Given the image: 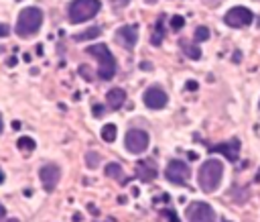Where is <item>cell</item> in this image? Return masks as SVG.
I'll return each instance as SVG.
<instances>
[{
  "label": "cell",
  "mask_w": 260,
  "mask_h": 222,
  "mask_svg": "<svg viewBox=\"0 0 260 222\" xmlns=\"http://www.w3.org/2000/svg\"><path fill=\"white\" fill-rule=\"evenodd\" d=\"M79 74L83 76V80H88V82L94 80V74H92V70H90L88 65H81V67H79Z\"/></svg>",
  "instance_id": "obj_24"
},
{
  "label": "cell",
  "mask_w": 260,
  "mask_h": 222,
  "mask_svg": "<svg viewBox=\"0 0 260 222\" xmlns=\"http://www.w3.org/2000/svg\"><path fill=\"white\" fill-rule=\"evenodd\" d=\"M187 90H197V82H187Z\"/></svg>",
  "instance_id": "obj_29"
},
{
  "label": "cell",
  "mask_w": 260,
  "mask_h": 222,
  "mask_svg": "<svg viewBox=\"0 0 260 222\" xmlns=\"http://www.w3.org/2000/svg\"><path fill=\"white\" fill-rule=\"evenodd\" d=\"M163 39H165V29H163V19H159L157 25H154V29H152L150 43H152V45H161Z\"/></svg>",
  "instance_id": "obj_18"
},
{
  "label": "cell",
  "mask_w": 260,
  "mask_h": 222,
  "mask_svg": "<svg viewBox=\"0 0 260 222\" xmlns=\"http://www.w3.org/2000/svg\"><path fill=\"white\" fill-rule=\"evenodd\" d=\"M116 134H118L116 125H104V127H102V139L106 141V143H112V141L116 139Z\"/></svg>",
  "instance_id": "obj_19"
},
{
  "label": "cell",
  "mask_w": 260,
  "mask_h": 222,
  "mask_svg": "<svg viewBox=\"0 0 260 222\" xmlns=\"http://www.w3.org/2000/svg\"><path fill=\"white\" fill-rule=\"evenodd\" d=\"M149 143H150V136L143 129H130L126 133L124 145H126V149L132 153V155H141V153H145L149 149Z\"/></svg>",
  "instance_id": "obj_7"
},
{
  "label": "cell",
  "mask_w": 260,
  "mask_h": 222,
  "mask_svg": "<svg viewBox=\"0 0 260 222\" xmlns=\"http://www.w3.org/2000/svg\"><path fill=\"white\" fill-rule=\"evenodd\" d=\"M16 61H19V59H16V57H10V59H8L6 63H8V67H14V65H16Z\"/></svg>",
  "instance_id": "obj_31"
},
{
  "label": "cell",
  "mask_w": 260,
  "mask_h": 222,
  "mask_svg": "<svg viewBox=\"0 0 260 222\" xmlns=\"http://www.w3.org/2000/svg\"><path fill=\"white\" fill-rule=\"evenodd\" d=\"M138 179L141 181H152V179H157L159 172H157V167H154V163L150 161H141L138 163Z\"/></svg>",
  "instance_id": "obj_14"
},
{
  "label": "cell",
  "mask_w": 260,
  "mask_h": 222,
  "mask_svg": "<svg viewBox=\"0 0 260 222\" xmlns=\"http://www.w3.org/2000/svg\"><path fill=\"white\" fill-rule=\"evenodd\" d=\"M2 129H4V125H2V116H0V134H2Z\"/></svg>",
  "instance_id": "obj_34"
},
{
  "label": "cell",
  "mask_w": 260,
  "mask_h": 222,
  "mask_svg": "<svg viewBox=\"0 0 260 222\" xmlns=\"http://www.w3.org/2000/svg\"><path fill=\"white\" fill-rule=\"evenodd\" d=\"M165 178L175 185H187L189 178H191V169L181 159H171L165 167Z\"/></svg>",
  "instance_id": "obj_5"
},
{
  "label": "cell",
  "mask_w": 260,
  "mask_h": 222,
  "mask_svg": "<svg viewBox=\"0 0 260 222\" xmlns=\"http://www.w3.org/2000/svg\"><path fill=\"white\" fill-rule=\"evenodd\" d=\"M106 102H108V106L112 110H120V108L124 106V102H126V92L122 88H112L106 94Z\"/></svg>",
  "instance_id": "obj_13"
},
{
  "label": "cell",
  "mask_w": 260,
  "mask_h": 222,
  "mask_svg": "<svg viewBox=\"0 0 260 222\" xmlns=\"http://www.w3.org/2000/svg\"><path fill=\"white\" fill-rule=\"evenodd\" d=\"M189 222H216V212L207 202H191L185 210Z\"/></svg>",
  "instance_id": "obj_8"
},
{
  "label": "cell",
  "mask_w": 260,
  "mask_h": 222,
  "mask_svg": "<svg viewBox=\"0 0 260 222\" xmlns=\"http://www.w3.org/2000/svg\"><path fill=\"white\" fill-rule=\"evenodd\" d=\"M39 178H41V183L47 192H53L57 183H59V178H61V169L55 165V163H47L39 169Z\"/></svg>",
  "instance_id": "obj_11"
},
{
  "label": "cell",
  "mask_w": 260,
  "mask_h": 222,
  "mask_svg": "<svg viewBox=\"0 0 260 222\" xmlns=\"http://www.w3.org/2000/svg\"><path fill=\"white\" fill-rule=\"evenodd\" d=\"M163 216H167L171 222H179V218L175 216V212H173V210H165V212H163Z\"/></svg>",
  "instance_id": "obj_28"
},
{
  "label": "cell",
  "mask_w": 260,
  "mask_h": 222,
  "mask_svg": "<svg viewBox=\"0 0 260 222\" xmlns=\"http://www.w3.org/2000/svg\"><path fill=\"white\" fill-rule=\"evenodd\" d=\"M6 222H19V220H16V218H10V220H6Z\"/></svg>",
  "instance_id": "obj_35"
},
{
  "label": "cell",
  "mask_w": 260,
  "mask_h": 222,
  "mask_svg": "<svg viewBox=\"0 0 260 222\" xmlns=\"http://www.w3.org/2000/svg\"><path fill=\"white\" fill-rule=\"evenodd\" d=\"M102 35V29L100 27H90L88 31H83V33H77V35L74 37V41H90V39H96Z\"/></svg>",
  "instance_id": "obj_17"
},
{
  "label": "cell",
  "mask_w": 260,
  "mask_h": 222,
  "mask_svg": "<svg viewBox=\"0 0 260 222\" xmlns=\"http://www.w3.org/2000/svg\"><path fill=\"white\" fill-rule=\"evenodd\" d=\"M85 53L88 55H94L98 59V76L100 80L108 82L116 76L118 72V65H116V59L114 55L110 53V49L106 43H96V45H90L88 49H85Z\"/></svg>",
  "instance_id": "obj_2"
},
{
  "label": "cell",
  "mask_w": 260,
  "mask_h": 222,
  "mask_svg": "<svg viewBox=\"0 0 260 222\" xmlns=\"http://www.w3.org/2000/svg\"><path fill=\"white\" fill-rule=\"evenodd\" d=\"M179 45L189 59H201V49L197 45H189V41H179Z\"/></svg>",
  "instance_id": "obj_16"
},
{
  "label": "cell",
  "mask_w": 260,
  "mask_h": 222,
  "mask_svg": "<svg viewBox=\"0 0 260 222\" xmlns=\"http://www.w3.org/2000/svg\"><path fill=\"white\" fill-rule=\"evenodd\" d=\"M223 222H230V220H223Z\"/></svg>",
  "instance_id": "obj_37"
},
{
  "label": "cell",
  "mask_w": 260,
  "mask_h": 222,
  "mask_svg": "<svg viewBox=\"0 0 260 222\" xmlns=\"http://www.w3.org/2000/svg\"><path fill=\"white\" fill-rule=\"evenodd\" d=\"M102 163V155L98 151H88V155H85V165L90 169H98V165Z\"/></svg>",
  "instance_id": "obj_20"
},
{
  "label": "cell",
  "mask_w": 260,
  "mask_h": 222,
  "mask_svg": "<svg viewBox=\"0 0 260 222\" xmlns=\"http://www.w3.org/2000/svg\"><path fill=\"white\" fill-rule=\"evenodd\" d=\"M106 176L110 179H116V181L122 183L124 181V169H122V165H120V163H108L106 165Z\"/></svg>",
  "instance_id": "obj_15"
},
{
  "label": "cell",
  "mask_w": 260,
  "mask_h": 222,
  "mask_svg": "<svg viewBox=\"0 0 260 222\" xmlns=\"http://www.w3.org/2000/svg\"><path fill=\"white\" fill-rule=\"evenodd\" d=\"M16 147H19L21 151H25V153H31V151H35V147H37V143H35L31 136H21L19 141H16Z\"/></svg>",
  "instance_id": "obj_21"
},
{
  "label": "cell",
  "mask_w": 260,
  "mask_h": 222,
  "mask_svg": "<svg viewBox=\"0 0 260 222\" xmlns=\"http://www.w3.org/2000/svg\"><path fill=\"white\" fill-rule=\"evenodd\" d=\"M2 181H4V172L0 169V183H2Z\"/></svg>",
  "instance_id": "obj_33"
},
{
  "label": "cell",
  "mask_w": 260,
  "mask_h": 222,
  "mask_svg": "<svg viewBox=\"0 0 260 222\" xmlns=\"http://www.w3.org/2000/svg\"><path fill=\"white\" fill-rule=\"evenodd\" d=\"M100 10H102L100 0H74L67 8V19H69V23L79 25V23L94 19Z\"/></svg>",
  "instance_id": "obj_4"
},
{
  "label": "cell",
  "mask_w": 260,
  "mask_h": 222,
  "mask_svg": "<svg viewBox=\"0 0 260 222\" xmlns=\"http://www.w3.org/2000/svg\"><path fill=\"white\" fill-rule=\"evenodd\" d=\"M143 102L147 104V108H150V110H161V108L167 106L169 96H167V92L161 86H150L143 94Z\"/></svg>",
  "instance_id": "obj_9"
},
{
  "label": "cell",
  "mask_w": 260,
  "mask_h": 222,
  "mask_svg": "<svg viewBox=\"0 0 260 222\" xmlns=\"http://www.w3.org/2000/svg\"><path fill=\"white\" fill-rule=\"evenodd\" d=\"M130 2V0H110V4H112V8L114 10H120V8H124L126 4Z\"/></svg>",
  "instance_id": "obj_25"
},
{
  "label": "cell",
  "mask_w": 260,
  "mask_h": 222,
  "mask_svg": "<svg viewBox=\"0 0 260 222\" xmlns=\"http://www.w3.org/2000/svg\"><path fill=\"white\" fill-rule=\"evenodd\" d=\"M4 216H6V208L2 206V204H0V220H2Z\"/></svg>",
  "instance_id": "obj_30"
},
{
  "label": "cell",
  "mask_w": 260,
  "mask_h": 222,
  "mask_svg": "<svg viewBox=\"0 0 260 222\" xmlns=\"http://www.w3.org/2000/svg\"><path fill=\"white\" fill-rule=\"evenodd\" d=\"M254 21V14L248 6H232L226 14H223V23L232 29H244L250 27Z\"/></svg>",
  "instance_id": "obj_6"
},
{
  "label": "cell",
  "mask_w": 260,
  "mask_h": 222,
  "mask_svg": "<svg viewBox=\"0 0 260 222\" xmlns=\"http://www.w3.org/2000/svg\"><path fill=\"white\" fill-rule=\"evenodd\" d=\"M0 53H4V47L2 45H0Z\"/></svg>",
  "instance_id": "obj_36"
},
{
  "label": "cell",
  "mask_w": 260,
  "mask_h": 222,
  "mask_svg": "<svg viewBox=\"0 0 260 222\" xmlns=\"http://www.w3.org/2000/svg\"><path fill=\"white\" fill-rule=\"evenodd\" d=\"M240 139H230V141H223V143H220V145H214V147H210V153H222V155H226L232 163L234 161H238V157H240Z\"/></svg>",
  "instance_id": "obj_12"
},
{
  "label": "cell",
  "mask_w": 260,
  "mask_h": 222,
  "mask_svg": "<svg viewBox=\"0 0 260 222\" xmlns=\"http://www.w3.org/2000/svg\"><path fill=\"white\" fill-rule=\"evenodd\" d=\"M43 25V12L37 6H29L25 10H21L19 19H16V35L27 39L37 35L39 29Z\"/></svg>",
  "instance_id": "obj_3"
},
{
  "label": "cell",
  "mask_w": 260,
  "mask_h": 222,
  "mask_svg": "<svg viewBox=\"0 0 260 222\" xmlns=\"http://www.w3.org/2000/svg\"><path fill=\"white\" fill-rule=\"evenodd\" d=\"M223 179V163L220 159H207L197 172V183L205 194H214Z\"/></svg>",
  "instance_id": "obj_1"
},
{
  "label": "cell",
  "mask_w": 260,
  "mask_h": 222,
  "mask_svg": "<svg viewBox=\"0 0 260 222\" xmlns=\"http://www.w3.org/2000/svg\"><path fill=\"white\" fill-rule=\"evenodd\" d=\"M92 108H94V110H92V114H94L96 118H100V116H104V112H106V110H104V106H102V104H94Z\"/></svg>",
  "instance_id": "obj_26"
},
{
  "label": "cell",
  "mask_w": 260,
  "mask_h": 222,
  "mask_svg": "<svg viewBox=\"0 0 260 222\" xmlns=\"http://www.w3.org/2000/svg\"><path fill=\"white\" fill-rule=\"evenodd\" d=\"M256 2H260V0H256Z\"/></svg>",
  "instance_id": "obj_38"
},
{
  "label": "cell",
  "mask_w": 260,
  "mask_h": 222,
  "mask_svg": "<svg viewBox=\"0 0 260 222\" xmlns=\"http://www.w3.org/2000/svg\"><path fill=\"white\" fill-rule=\"evenodd\" d=\"M114 39L120 47H124L128 51H132L138 43V25H124L120 27L116 33H114Z\"/></svg>",
  "instance_id": "obj_10"
},
{
  "label": "cell",
  "mask_w": 260,
  "mask_h": 222,
  "mask_svg": "<svg viewBox=\"0 0 260 222\" xmlns=\"http://www.w3.org/2000/svg\"><path fill=\"white\" fill-rule=\"evenodd\" d=\"M183 27H185V19H183V16H179V14L171 16V29L173 31H181Z\"/></svg>",
  "instance_id": "obj_23"
},
{
  "label": "cell",
  "mask_w": 260,
  "mask_h": 222,
  "mask_svg": "<svg viewBox=\"0 0 260 222\" xmlns=\"http://www.w3.org/2000/svg\"><path fill=\"white\" fill-rule=\"evenodd\" d=\"M210 35H212V33H210L207 27H197L195 33H193V39H195V43H203V41L210 39Z\"/></svg>",
  "instance_id": "obj_22"
},
{
  "label": "cell",
  "mask_w": 260,
  "mask_h": 222,
  "mask_svg": "<svg viewBox=\"0 0 260 222\" xmlns=\"http://www.w3.org/2000/svg\"><path fill=\"white\" fill-rule=\"evenodd\" d=\"M8 35H10V27L0 23V37H8Z\"/></svg>",
  "instance_id": "obj_27"
},
{
  "label": "cell",
  "mask_w": 260,
  "mask_h": 222,
  "mask_svg": "<svg viewBox=\"0 0 260 222\" xmlns=\"http://www.w3.org/2000/svg\"><path fill=\"white\" fill-rule=\"evenodd\" d=\"M12 129H14V131H19V129H21V123H19V121H14V123H12Z\"/></svg>",
  "instance_id": "obj_32"
}]
</instances>
